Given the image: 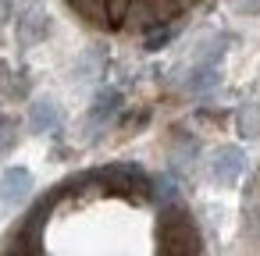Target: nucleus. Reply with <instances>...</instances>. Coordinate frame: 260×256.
Masks as SVG:
<instances>
[{
	"label": "nucleus",
	"instance_id": "f257e3e1",
	"mask_svg": "<svg viewBox=\"0 0 260 256\" xmlns=\"http://www.w3.org/2000/svg\"><path fill=\"white\" fill-rule=\"evenodd\" d=\"M0 256H203V238L168 178L111 164L36 199Z\"/></svg>",
	"mask_w": 260,
	"mask_h": 256
},
{
	"label": "nucleus",
	"instance_id": "f03ea898",
	"mask_svg": "<svg viewBox=\"0 0 260 256\" xmlns=\"http://www.w3.org/2000/svg\"><path fill=\"white\" fill-rule=\"evenodd\" d=\"M72 11L107 32H164L196 0H64Z\"/></svg>",
	"mask_w": 260,
	"mask_h": 256
},
{
	"label": "nucleus",
	"instance_id": "7ed1b4c3",
	"mask_svg": "<svg viewBox=\"0 0 260 256\" xmlns=\"http://www.w3.org/2000/svg\"><path fill=\"white\" fill-rule=\"evenodd\" d=\"M29 189H32V174H29L25 167L4 171V178H0V210H4V213L18 210V206L25 203Z\"/></svg>",
	"mask_w": 260,
	"mask_h": 256
},
{
	"label": "nucleus",
	"instance_id": "20e7f679",
	"mask_svg": "<svg viewBox=\"0 0 260 256\" xmlns=\"http://www.w3.org/2000/svg\"><path fill=\"white\" fill-rule=\"evenodd\" d=\"M242 167H246L242 150H239V146H221V150L214 153L210 174H214V181H221V185H235L239 174H242Z\"/></svg>",
	"mask_w": 260,
	"mask_h": 256
},
{
	"label": "nucleus",
	"instance_id": "39448f33",
	"mask_svg": "<svg viewBox=\"0 0 260 256\" xmlns=\"http://www.w3.org/2000/svg\"><path fill=\"white\" fill-rule=\"evenodd\" d=\"M29 125H32V132H54L61 125V114H57L54 100H36L32 111H29Z\"/></svg>",
	"mask_w": 260,
	"mask_h": 256
},
{
	"label": "nucleus",
	"instance_id": "423d86ee",
	"mask_svg": "<svg viewBox=\"0 0 260 256\" xmlns=\"http://www.w3.org/2000/svg\"><path fill=\"white\" fill-rule=\"evenodd\" d=\"M239 132L242 135H256L260 132V103H246L239 111Z\"/></svg>",
	"mask_w": 260,
	"mask_h": 256
},
{
	"label": "nucleus",
	"instance_id": "0eeeda50",
	"mask_svg": "<svg viewBox=\"0 0 260 256\" xmlns=\"http://www.w3.org/2000/svg\"><path fill=\"white\" fill-rule=\"evenodd\" d=\"M239 11H260V0H239Z\"/></svg>",
	"mask_w": 260,
	"mask_h": 256
}]
</instances>
